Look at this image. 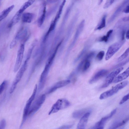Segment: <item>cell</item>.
<instances>
[{"mask_svg":"<svg viewBox=\"0 0 129 129\" xmlns=\"http://www.w3.org/2000/svg\"><path fill=\"white\" fill-rule=\"evenodd\" d=\"M37 89V85L36 84L34 87L32 94L26 102L23 110L22 119L20 126V129L22 128L28 116L29 111L31 105L35 99Z\"/></svg>","mask_w":129,"mask_h":129,"instance_id":"6da1fadb","label":"cell"},{"mask_svg":"<svg viewBox=\"0 0 129 129\" xmlns=\"http://www.w3.org/2000/svg\"><path fill=\"white\" fill-rule=\"evenodd\" d=\"M127 81L121 82L113 87L111 89L102 93L100 96V100H103L110 97L117 93L118 91L123 88L128 84Z\"/></svg>","mask_w":129,"mask_h":129,"instance_id":"7a4b0ae2","label":"cell"},{"mask_svg":"<svg viewBox=\"0 0 129 129\" xmlns=\"http://www.w3.org/2000/svg\"><path fill=\"white\" fill-rule=\"evenodd\" d=\"M71 105L70 102L65 99L58 100L52 106L48 113L49 115L55 113L58 111L66 108Z\"/></svg>","mask_w":129,"mask_h":129,"instance_id":"3957f363","label":"cell"},{"mask_svg":"<svg viewBox=\"0 0 129 129\" xmlns=\"http://www.w3.org/2000/svg\"><path fill=\"white\" fill-rule=\"evenodd\" d=\"M28 60L26 59L24 63L17 73L10 89V93L11 94L13 92L17 84L21 80L27 69Z\"/></svg>","mask_w":129,"mask_h":129,"instance_id":"277c9868","label":"cell"},{"mask_svg":"<svg viewBox=\"0 0 129 129\" xmlns=\"http://www.w3.org/2000/svg\"><path fill=\"white\" fill-rule=\"evenodd\" d=\"M125 42V40H121L111 45L108 48L106 53L105 59L108 60L111 58L121 48Z\"/></svg>","mask_w":129,"mask_h":129,"instance_id":"5b68a950","label":"cell"},{"mask_svg":"<svg viewBox=\"0 0 129 129\" xmlns=\"http://www.w3.org/2000/svg\"><path fill=\"white\" fill-rule=\"evenodd\" d=\"M45 99V95L42 94L32 104L29 111L28 116L33 115L38 110L44 102Z\"/></svg>","mask_w":129,"mask_h":129,"instance_id":"8992f818","label":"cell"},{"mask_svg":"<svg viewBox=\"0 0 129 129\" xmlns=\"http://www.w3.org/2000/svg\"><path fill=\"white\" fill-rule=\"evenodd\" d=\"M123 69V68L120 67L116 69L112 72L106 77L105 82L102 86V88H105L108 87L113 81L116 76Z\"/></svg>","mask_w":129,"mask_h":129,"instance_id":"52a82bcc","label":"cell"},{"mask_svg":"<svg viewBox=\"0 0 129 129\" xmlns=\"http://www.w3.org/2000/svg\"><path fill=\"white\" fill-rule=\"evenodd\" d=\"M24 50V45L23 44H22L17 52V57L14 69V71L15 72L18 71L21 65L23 56Z\"/></svg>","mask_w":129,"mask_h":129,"instance_id":"ba28073f","label":"cell"},{"mask_svg":"<svg viewBox=\"0 0 129 129\" xmlns=\"http://www.w3.org/2000/svg\"><path fill=\"white\" fill-rule=\"evenodd\" d=\"M66 2V1L64 0L63 1L62 3H61L56 16L53 21L51 24L48 31L46 34L45 36L46 37H47L48 35L50 33L51 31L54 30L55 28L57 21L59 20L60 16L62 11L63 7H64Z\"/></svg>","mask_w":129,"mask_h":129,"instance_id":"9c48e42d","label":"cell"},{"mask_svg":"<svg viewBox=\"0 0 129 129\" xmlns=\"http://www.w3.org/2000/svg\"><path fill=\"white\" fill-rule=\"evenodd\" d=\"M69 80H64L59 81L51 86L46 92L47 94H49L54 92L57 89L67 85L70 82Z\"/></svg>","mask_w":129,"mask_h":129,"instance_id":"30bf717a","label":"cell"},{"mask_svg":"<svg viewBox=\"0 0 129 129\" xmlns=\"http://www.w3.org/2000/svg\"><path fill=\"white\" fill-rule=\"evenodd\" d=\"M129 1L128 0H124L118 6L110 17L108 21V23H110L114 20L124 8L128 4Z\"/></svg>","mask_w":129,"mask_h":129,"instance_id":"8fae6325","label":"cell"},{"mask_svg":"<svg viewBox=\"0 0 129 129\" xmlns=\"http://www.w3.org/2000/svg\"><path fill=\"white\" fill-rule=\"evenodd\" d=\"M108 71L105 69H102L97 72L91 77L89 81L90 84L93 83L106 75Z\"/></svg>","mask_w":129,"mask_h":129,"instance_id":"7c38bea8","label":"cell"},{"mask_svg":"<svg viewBox=\"0 0 129 129\" xmlns=\"http://www.w3.org/2000/svg\"><path fill=\"white\" fill-rule=\"evenodd\" d=\"M116 110V109H114L111 112L109 115L103 118L95 124L93 127L92 129L103 127V125L107 120L111 118L115 113Z\"/></svg>","mask_w":129,"mask_h":129,"instance_id":"4fadbf2b","label":"cell"},{"mask_svg":"<svg viewBox=\"0 0 129 129\" xmlns=\"http://www.w3.org/2000/svg\"><path fill=\"white\" fill-rule=\"evenodd\" d=\"M90 114V112H87L81 117L78 124L77 129H85Z\"/></svg>","mask_w":129,"mask_h":129,"instance_id":"5bb4252c","label":"cell"},{"mask_svg":"<svg viewBox=\"0 0 129 129\" xmlns=\"http://www.w3.org/2000/svg\"><path fill=\"white\" fill-rule=\"evenodd\" d=\"M129 68L128 67L123 72L116 77L113 82L116 83L121 81L127 78L129 76Z\"/></svg>","mask_w":129,"mask_h":129,"instance_id":"9a60e30c","label":"cell"},{"mask_svg":"<svg viewBox=\"0 0 129 129\" xmlns=\"http://www.w3.org/2000/svg\"><path fill=\"white\" fill-rule=\"evenodd\" d=\"M27 33L26 29L25 28H21L17 33L15 38L14 39L17 41L22 40L24 38Z\"/></svg>","mask_w":129,"mask_h":129,"instance_id":"2e32d148","label":"cell"},{"mask_svg":"<svg viewBox=\"0 0 129 129\" xmlns=\"http://www.w3.org/2000/svg\"><path fill=\"white\" fill-rule=\"evenodd\" d=\"M21 15L22 14L17 11L10 22L8 25V27L11 28L17 24L20 19Z\"/></svg>","mask_w":129,"mask_h":129,"instance_id":"e0dca14e","label":"cell"},{"mask_svg":"<svg viewBox=\"0 0 129 129\" xmlns=\"http://www.w3.org/2000/svg\"><path fill=\"white\" fill-rule=\"evenodd\" d=\"M34 17V15L32 13L28 12L24 13L22 15V21L25 23H30Z\"/></svg>","mask_w":129,"mask_h":129,"instance_id":"ac0fdd59","label":"cell"},{"mask_svg":"<svg viewBox=\"0 0 129 129\" xmlns=\"http://www.w3.org/2000/svg\"><path fill=\"white\" fill-rule=\"evenodd\" d=\"M90 111L89 109H83L76 111L73 113L72 116L75 118H78L83 116L86 113Z\"/></svg>","mask_w":129,"mask_h":129,"instance_id":"d6986e66","label":"cell"},{"mask_svg":"<svg viewBox=\"0 0 129 129\" xmlns=\"http://www.w3.org/2000/svg\"><path fill=\"white\" fill-rule=\"evenodd\" d=\"M14 7V5H12L3 10L0 13V22L6 17Z\"/></svg>","mask_w":129,"mask_h":129,"instance_id":"ffe728a7","label":"cell"},{"mask_svg":"<svg viewBox=\"0 0 129 129\" xmlns=\"http://www.w3.org/2000/svg\"><path fill=\"white\" fill-rule=\"evenodd\" d=\"M129 120L128 118L121 121H117L113 123L108 129H117L125 124Z\"/></svg>","mask_w":129,"mask_h":129,"instance_id":"44dd1931","label":"cell"},{"mask_svg":"<svg viewBox=\"0 0 129 129\" xmlns=\"http://www.w3.org/2000/svg\"><path fill=\"white\" fill-rule=\"evenodd\" d=\"M35 1L34 0H29L25 2L18 11L22 14L24 11L28 7L31 6Z\"/></svg>","mask_w":129,"mask_h":129,"instance_id":"7402d4cb","label":"cell"},{"mask_svg":"<svg viewBox=\"0 0 129 129\" xmlns=\"http://www.w3.org/2000/svg\"><path fill=\"white\" fill-rule=\"evenodd\" d=\"M128 25H125L121 26L119 30V33L121 40H124L125 35Z\"/></svg>","mask_w":129,"mask_h":129,"instance_id":"603a6c76","label":"cell"},{"mask_svg":"<svg viewBox=\"0 0 129 129\" xmlns=\"http://www.w3.org/2000/svg\"><path fill=\"white\" fill-rule=\"evenodd\" d=\"M106 15H104L97 27L95 28V30H100L104 27L106 26Z\"/></svg>","mask_w":129,"mask_h":129,"instance_id":"cb8c5ba5","label":"cell"},{"mask_svg":"<svg viewBox=\"0 0 129 129\" xmlns=\"http://www.w3.org/2000/svg\"><path fill=\"white\" fill-rule=\"evenodd\" d=\"M46 13V8L45 5L42 13L38 20V24L39 26H41L43 24L44 20Z\"/></svg>","mask_w":129,"mask_h":129,"instance_id":"d4e9b609","label":"cell"},{"mask_svg":"<svg viewBox=\"0 0 129 129\" xmlns=\"http://www.w3.org/2000/svg\"><path fill=\"white\" fill-rule=\"evenodd\" d=\"M113 31V30H110L107 32L106 35L100 38L99 40L101 42L103 41L105 42H107L109 38Z\"/></svg>","mask_w":129,"mask_h":129,"instance_id":"484cf974","label":"cell"},{"mask_svg":"<svg viewBox=\"0 0 129 129\" xmlns=\"http://www.w3.org/2000/svg\"><path fill=\"white\" fill-rule=\"evenodd\" d=\"M129 48H128L117 59V61L118 62L122 61L126 58L128 55L129 53Z\"/></svg>","mask_w":129,"mask_h":129,"instance_id":"4316f807","label":"cell"},{"mask_svg":"<svg viewBox=\"0 0 129 129\" xmlns=\"http://www.w3.org/2000/svg\"><path fill=\"white\" fill-rule=\"evenodd\" d=\"M88 47L87 46H84L83 49L79 53L77 57H76L74 61V63H75L78 61L83 55L87 51Z\"/></svg>","mask_w":129,"mask_h":129,"instance_id":"83f0119b","label":"cell"},{"mask_svg":"<svg viewBox=\"0 0 129 129\" xmlns=\"http://www.w3.org/2000/svg\"><path fill=\"white\" fill-rule=\"evenodd\" d=\"M105 54V52L103 51H101L99 52L97 55L96 58L97 60L100 61L103 58Z\"/></svg>","mask_w":129,"mask_h":129,"instance_id":"f1b7e54d","label":"cell"},{"mask_svg":"<svg viewBox=\"0 0 129 129\" xmlns=\"http://www.w3.org/2000/svg\"><path fill=\"white\" fill-rule=\"evenodd\" d=\"M115 1V0H107L104 4L103 8L104 9H106L111 5Z\"/></svg>","mask_w":129,"mask_h":129,"instance_id":"f546056e","label":"cell"},{"mask_svg":"<svg viewBox=\"0 0 129 129\" xmlns=\"http://www.w3.org/2000/svg\"><path fill=\"white\" fill-rule=\"evenodd\" d=\"M129 61V59H128L125 60L119 63L117 65H116L113 68V69H116L120 67L121 66H123L125 65V64L127 63Z\"/></svg>","mask_w":129,"mask_h":129,"instance_id":"4dcf8cb0","label":"cell"},{"mask_svg":"<svg viewBox=\"0 0 129 129\" xmlns=\"http://www.w3.org/2000/svg\"><path fill=\"white\" fill-rule=\"evenodd\" d=\"M7 83V81L5 80L0 85V95L4 91Z\"/></svg>","mask_w":129,"mask_h":129,"instance_id":"1f68e13d","label":"cell"},{"mask_svg":"<svg viewBox=\"0 0 129 129\" xmlns=\"http://www.w3.org/2000/svg\"><path fill=\"white\" fill-rule=\"evenodd\" d=\"M129 93L124 96L120 101L119 103V104L120 105L122 104L127 101L129 99Z\"/></svg>","mask_w":129,"mask_h":129,"instance_id":"d6a6232c","label":"cell"},{"mask_svg":"<svg viewBox=\"0 0 129 129\" xmlns=\"http://www.w3.org/2000/svg\"><path fill=\"white\" fill-rule=\"evenodd\" d=\"M73 124H69L63 125L56 129H70L73 126Z\"/></svg>","mask_w":129,"mask_h":129,"instance_id":"836d02e7","label":"cell"},{"mask_svg":"<svg viewBox=\"0 0 129 129\" xmlns=\"http://www.w3.org/2000/svg\"><path fill=\"white\" fill-rule=\"evenodd\" d=\"M6 125V122L5 120L3 119L0 122V129H4Z\"/></svg>","mask_w":129,"mask_h":129,"instance_id":"e575fe53","label":"cell"},{"mask_svg":"<svg viewBox=\"0 0 129 129\" xmlns=\"http://www.w3.org/2000/svg\"><path fill=\"white\" fill-rule=\"evenodd\" d=\"M17 43V41L14 39L11 42L10 45V48L12 49L16 45Z\"/></svg>","mask_w":129,"mask_h":129,"instance_id":"d590c367","label":"cell"},{"mask_svg":"<svg viewBox=\"0 0 129 129\" xmlns=\"http://www.w3.org/2000/svg\"><path fill=\"white\" fill-rule=\"evenodd\" d=\"M123 12L126 13H129V5L128 4H127L123 10Z\"/></svg>","mask_w":129,"mask_h":129,"instance_id":"8d00e7d4","label":"cell"},{"mask_svg":"<svg viewBox=\"0 0 129 129\" xmlns=\"http://www.w3.org/2000/svg\"><path fill=\"white\" fill-rule=\"evenodd\" d=\"M122 20L124 22H127L129 21V17H125L122 18Z\"/></svg>","mask_w":129,"mask_h":129,"instance_id":"74e56055","label":"cell"},{"mask_svg":"<svg viewBox=\"0 0 129 129\" xmlns=\"http://www.w3.org/2000/svg\"><path fill=\"white\" fill-rule=\"evenodd\" d=\"M126 38L127 40L129 39V31L128 29L126 32Z\"/></svg>","mask_w":129,"mask_h":129,"instance_id":"f35d334b","label":"cell"},{"mask_svg":"<svg viewBox=\"0 0 129 129\" xmlns=\"http://www.w3.org/2000/svg\"><path fill=\"white\" fill-rule=\"evenodd\" d=\"M103 1V0L100 1H99V2H98V5H100L101 4V3H102V2Z\"/></svg>","mask_w":129,"mask_h":129,"instance_id":"ab89813d","label":"cell"},{"mask_svg":"<svg viewBox=\"0 0 129 129\" xmlns=\"http://www.w3.org/2000/svg\"><path fill=\"white\" fill-rule=\"evenodd\" d=\"M103 129V127H101L98 128H95V129Z\"/></svg>","mask_w":129,"mask_h":129,"instance_id":"60d3db41","label":"cell"}]
</instances>
